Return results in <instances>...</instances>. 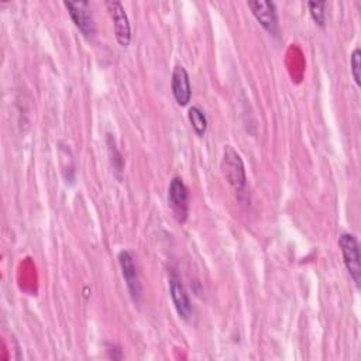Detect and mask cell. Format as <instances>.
I'll list each match as a JSON object with an SVG mask.
<instances>
[{
  "mask_svg": "<svg viewBox=\"0 0 361 361\" xmlns=\"http://www.w3.org/2000/svg\"><path fill=\"white\" fill-rule=\"evenodd\" d=\"M221 172L234 190L241 192L244 189L247 182L244 162L233 145H224L221 157Z\"/></svg>",
  "mask_w": 361,
  "mask_h": 361,
  "instance_id": "cell-1",
  "label": "cell"
},
{
  "mask_svg": "<svg viewBox=\"0 0 361 361\" xmlns=\"http://www.w3.org/2000/svg\"><path fill=\"white\" fill-rule=\"evenodd\" d=\"M338 245L343 254L344 265L350 274V278L355 283L357 288H360L361 281V264H360V248L358 241L351 233H343L338 237Z\"/></svg>",
  "mask_w": 361,
  "mask_h": 361,
  "instance_id": "cell-2",
  "label": "cell"
},
{
  "mask_svg": "<svg viewBox=\"0 0 361 361\" xmlns=\"http://www.w3.org/2000/svg\"><path fill=\"white\" fill-rule=\"evenodd\" d=\"M118 264L121 268V274L123 278L126 281L127 289L130 292V296L133 299L134 303H140L141 296H142V288H141V282H140V276L137 272V267L134 262V258L131 255L130 251L123 250L118 252Z\"/></svg>",
  "mask_w": 361,
  "mask_h": 361,
  "instance_id": "cell-3",
  "label": "cell"
},
{
  "mask_svg": "<svg viewBox=\"0 0 361 361\" xmlns=\"http://www.w3.org/2000/svg\"><path fill=\"white\" fill-rule=\"evenodd\" d=\"M68 13L78 30L87 38L94 34V20L87 1H65Z\"/></svg>",
  "mask_w": 361,
  "mask_h": 361,
  "instance_id": "cell-4",
  "label": "cell"
},
{
  "mask_svg": "<svg viewBox=\"0 0 361 361\" xmlns=\"http://www.w3.org/2000/svg\"><path fill=\"white\" fill-rule=\"evenodd\" d=\"M106 7L110 13V17L113 20V28L117 42L121 47H127L131 41V28L130 21L126 14V10L120 1H106Z\"/></svg>",
  "mask_w": 361,
  "mask_h": 361,
  "instance_id": "cell-5",
  "label": "cell"
},
{
  "mask_svg": "<svg viewBox=\"0 0 361 361\" xmlns=\"http://www.w3.org/2000/svg\"><path fill=\"white\" fill-rule=\"evenodd\" d=\"M168 202L169 206L176 217L178 221H185L188 217V209H189V195L188 188L185 186L183 180L180 178H173L168 188Z\"/></svg>",
  "mask_w": 361,
  "mask_h": 361,
  "instance_id": "cell-6",
  "label": "cell"
},
{
  "mask_svg": "<svg viewBox=\"0 0 361 361\" xmlns=\"http://www.w3.org/2000/svg\"><path fill=\"white\" fill-rule=\"evenodd\" d=\"M257 21L271 34H275L278 27V16L276 7L274 1L269 0H251L247 1Z\"/></svg>",
  "mask_w": 361,
  "mask_h": 361,
  "instance_id": "cell-7",
  "label": "cell"
},
{
  "mask_svg": "<svg viewBox=\"0 0 361 361\" xmlns=\"http://www.w3.org/2000/svg\"><path fill=\"white\" fill-rule=\"evenodd\" d=\"M169 292H171V299L173 302V306H175L178 314L183 320H189L192 316V305H190L189 296L180 282V278L176 275V272H172L169 276Z\"/></svg>",
  "mask_w": 361,
  "mask_h": 361,
  "instance_id": "cell-8",
  "label": "cell"
},
{
  "mask_svg": "<svg viewBox=\"0 0 361 361\" xmlns=\"http://www.w3.org/2000/svg\"><path fill=\"white\" fill-rule=\"evenodd\" d=\"M171 87L173 97L179 106H186L192 97V87L190 80L186 69L182 65H176L172 71V80Z\"/></svg>",
  "mask_w": 361,
  "mask_h": 361,
  "instance_id": "cell-9",
  "label": "cell"
},
{
  "mask_svg": "<svg viewBox=\"0 0 361 361\" xmlns=\"http://www.w3.org/2000/svg\"><path fill=\"white\" fill-rule=\"evenodd\" d=\"M188 118H189V123H190L193 131H195L199 137H202V135L206 133V130H207V118H206L203 110L199 109L197 106L189 107V110H188Z\"/></svg>",
  "mask_w": 361,
  "mask_h": 361,
  "instance_id": "cell-10",
  "label": "cell"
},
{
  "mask_svg": "<svg viewBox=\"0 0 361 361\" xmlns=\"http://www.w3.org/2000/svg\"><path fill=\"white\" fill-rule=\"evenodd\" d=\"M307 7H309V11H310V16H312L313 21L319 27H324V23H326V11H324L326 3L324 1H309Z\"/></svg>",
  "mask_w": 361,
  "mask_h": 361,
  "instance_id": "cell-11",
  "label": "cell"
},
{
  "mask_svg": "<svg viewBox=\"0 0 361 361\" xmlns=\"http://www.w3.org/2000/svg\"><path fill=\"white\" fill-rule=\"evenodd\" d=\"M351 73H353V78H354L357 86H360V83H361V51H360V48H355L351 54Z\"/></svg>",
  "mask_w": 361,
  "mask_h": 361,
  "instance_id": "cell-12",
  "label": "cell"
}]
</instances>
